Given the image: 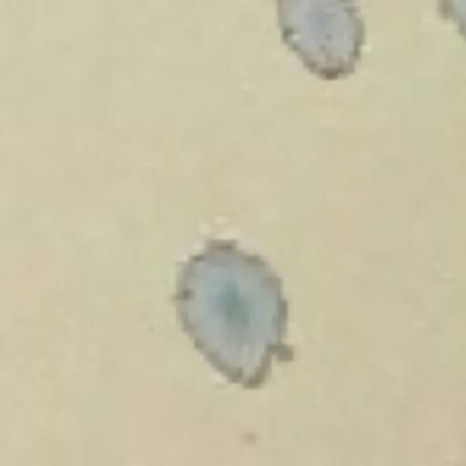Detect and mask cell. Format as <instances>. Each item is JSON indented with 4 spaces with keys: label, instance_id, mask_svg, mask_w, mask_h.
Returning a JSON list of instances; mask_svg holds the SVG:
<instances>
[{
    "label": "cell",
    "instance_id": "cell-2",
    "mask_svg": "<svg viewBox=\"0 0 466 466\" xmlns=\"http://www.w3.org/2000/svg\"><path fill=\"white\" fill-rule=\"evenodd\" d=\"M285 46L319 80H345L364 52L358 0H275Z\"/></svg>",
    "mask_w": 466,
    "mask_h": 466
},
{
    "label": "cell",
    "instance_id": "cell-1",
    "mask_svg": "<svg viewBox=\"0 0 466 466\" xmlns=\"http://www.w3.org/2000/svg\"><path fill=\"white\" fill-rule=\"evenodd\" d=\"M176 313L198 355L243 390H259L275 364L291 361L285 285L237 243L214 240L182 266Z\"/></svg>",
    "mask_w": 466,
    "mask_h": 466
},
{
    "label": "cell",
    "instance_id": "cell-3",
    "mask_svg": "<svg viewBox=\"0 0 466 466\" xmlns=\"http://www.w3.org/2000/svg\"><path fill=\"white\" fill-rule=\"evenodd\" d=\"M438 7L441 16L447 23H453V29L466 39V0H438Z\"/></svg>",
    "mask_w": 466,
    "mask_h": 466
}]
</instances>
